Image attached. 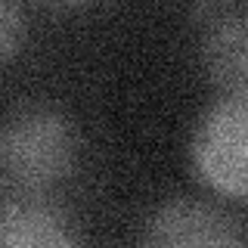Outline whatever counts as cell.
<instances>
[{
  "label": "cell",
  "mask_w": 248,
  "mask_h": 248,
  "mask_svg": "<svg viewBox=\"0 0 248 248\" xmlns=\"http://www.w3.org/2000/svg\"><path fill=\"white\" fill-rule=\"evenodd\" d=\"M22 34H25V19L22 10L13 3H0V62H6L19 50Z\"/></svg>",
  "instance_id": "6"
},
{
  "label": "cell",
  "mask_w": 248,
  "mask_h": 248,
  "mask_svg": "<svg viewBox=\"0 0 248 248\" xmlns=\"http://www.w3.org/2000/svg\"><path fill=\"white\" fill-rule=\"evenodd\" d=\"M78 165V130L53 106H22L0 121V170L28 192L62 183Z\"/></svg>",
  "instance_id": "1"
},
{
  "label": "cell",
  "mask_w": 248,
  "mask_h": 248,
  "mask_svg": "<svg viewBox=\"0 0 248 248\" xmlns=\"http://www.w3.org/2000/svg\"><path fill=\"white\" fill-rule=\"evenodd\" d=\"M140 248H242V236L214 205L174 199L149 217Z\"/></svg>",
  "instance_id": "4"
},
{
  "label": "cell",
  "mask_w": 248,
  "mask_h": 248,
  "mask_svg": "<svg viewBox=\"0 0 248 248\" xmlns=\"http://www.w3.org/2000/svg\"><path fill=\"white\" fill-rule=\"evenodd\" d=\"M192 168L214 192L248 199V99H217L192 134Z\"/></svg>",
  "instance_id": "2"
},
{
  "label": "cell",
  "mask_w": 248,
  "mask_h": 248,
  "mask_svg": "<svg viewBox=\"0 0 248 248\" xmlns=\"http://www.w3.org/2000/svg\"><path fill=\"white\" fill-rule=\"evenodd\" d=\"M0 248H84V242L56 205L22 199L0 208Z\"/></svg>",
  "instance_id": "5"
},
{
  "label": "cell",
  "mask_w": 248,
  "mask_h": 248,
  "mask_svg": "<svg viewBox=\"0 0 248 248\" xmlns=\"http://www.w3.org/2000/svg\"><path fill=\"white\" fill-rule=\"evenodd\" d=\"M199 59L223 99H248V10L202 6Z\"/></svg>",
  "instance_id": "3"
}]
</instances>
